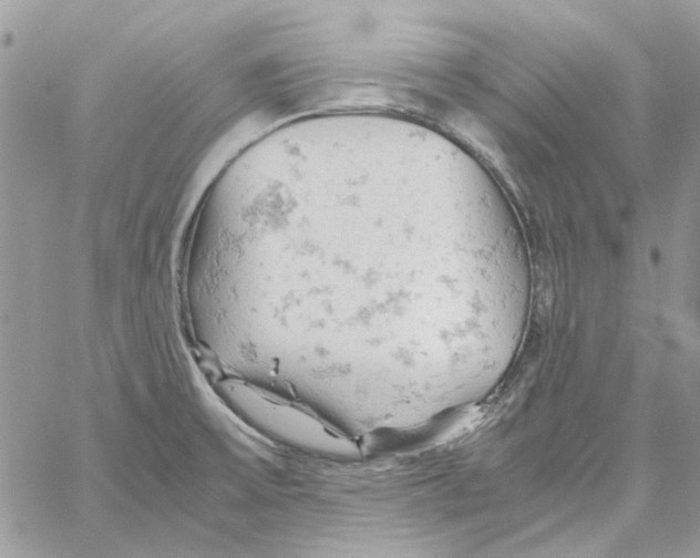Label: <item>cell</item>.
<instances>
[{
    "label": "cell",
    "mask_w": 700,
    "mask_h": 558,
    "mask_svg": "<svg viewBox=\"0 0 700 558\" xmlns=\"http://www.w3.org/2000/svg\"><path fill=\"white\" fill-rule=\"evenodd\" d=\"M392 159L341 154L265 182L241 265L296 270L287 350L338 376L426 375L485 338L522 291L459 199ZM275 265V266H276Z\"/></svg>",
    "instance_id": "1"
}]
</instances>
